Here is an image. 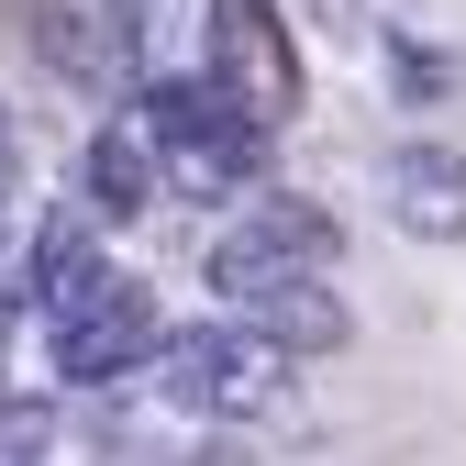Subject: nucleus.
I'll return each instance as SVG.
<instances>
[{"label": "nucleus", "instance_id": "f257e3e1", "mask_svg": "<svg viewBox=\"0 0 466 466\" xmlns=\"http://www.w3.org/2000/svg\"><path fill=\"white\" fill-rule=\"evenodd\" d=\"M145 389L178 422H200V433L211 422H278L289 400H300V356H289L278 333H256V322H200V333H167L156 344Z\"/></svg>", "mask_w": 466, "mask_h": 466}, {"label": "nucleus", "instance_id": "f03ea898", "mask_svg": "<svg viewBox=\"0 0 466 466\" xmlns=\"http://www.w3.org/2000/svg\"><path fill=\"white\" fill-rule=\"evenodd\" d=\"M45 344H56V378L67 389H123L156 367V344H167V311H156V289L134 267H78V278H56L45 300H34Z\"/></svg>", "mask_w": 466, "mask_h": 466}, {"label": "nucleus", "instance_id": "7ed1b4c3", "mask_svg": "<svg viewBox=\"0 0 466 466\" xmlns=\"http://www.w3.org/2000/svg\"><path fill=\"white\" fill-rule=\"evenodd\" d=\"M134 123H145V145H156V167H167V200H256V189H267V134H256L211 78L134 100Z\"/></svg>", "mask_w": 466, "mask_h": 466}, {"label": "nucleus", "instance_id": "20e7f679", "mask_svg": "<svg viewBox=\"0 0 466 466\" xmlns=\"http://www.w3.org/2000/svg\"><path fill=\"white\" fill-rule=\"evenodd\" d=\"M211 89L245 111L256 134L300 123V45H289L278 0H211Z\"/></svg>", "mask_w": 466, "mask_h": 466}, {"label": "nucleus", "instance_id": "39448f33", "mask_svg": "<svg viewBox=\"0 0 466 466\" xmlns=\"http://www.w3.org/2000/svg\"><path fill=\"white\" fill-rule=\"evenodd\" d=\"M211 0H100L111 23V56H123V100H156V89H200L211 78Z\"/></svg>", "mask_w": 466, "mask_h": 466}, {"label": "nucleus", "instance_id": "423d86ee", "mask_svg": "<svg viewBox=\"0 0 466 466\" xmlns=\"http://www.w3.org/2000/svg\"><path fill=\"white\" fill-rule=\"evenodd\" d=\"M378 200L411 245H466V156L455 145H389L378 156Z\"/></svg>", "mask_w": 466, "mask_h": 466}, {"label": "nucleus", "instance_id": "0eeeda50", "mask_svg": "<svg viewBox=\"0 0 466 466\" xmlns=\"http://www.w3.org/2000/svg\"><path fill=\"white\" fill-rule=\"evenodd\" d=\"M12 12V34L45 56L56 78H78V89H123V56H111V23L89 12V0H0Z\"/></svg>", "mask_w": 466, "mask_h": 466}, {"label": "nucleus", "instance_id": "6e6552de", "mask_svg": "<svg viewBox=\"0 0 466 466\" xmlns=\"http://www.w3.org/2000/svg\"><path fill=\"white\" fill-rule=\"evenodd\" d=\"M78 200H89V222H134V211H156V200H167V167H156L145 123L89 134V156H78Z\"/></svg>", "mask_w": 466, "mask_h": 466}, {"label": "nucleus", "instance_id": "1a4fd4ad", "mask_svg": "<svg viewBox=\"0 0 466 466\" xmlns=\"http://www.w3.org/2000/svg\"><path fill=\"white\" fill-rule=\"evenodd\" d=\"M233 322H256V333H278L289 356H344V344H356V311L333 300L322 289V267H300V278H278L256 311H233Z\"/></svg>", "mask_w": 466, "mask_h": 466}, {"label": "nucleus", "instance_id": "9d476101", "mask_svg": "<svg viewBox=\"0 0 466 466\" xmlns=\"http://www.w3.org/2000/svg\"><path fill=\"white\" fill-rule=\"evenodd\" d=\"M45 256H56V222H45L34 189H12L0 200V322H12L23 300H45Z\"/></svg>", "mask_w": 466, "mask_h": 466}, {"label": "nucleus", "instance_id": "9b49d317", "mask_svg": "<svg viewBox=\"0 0 466 466\" xmlns=\"http://www.w3.org/2000/svg\"><path fill=\"white\" fill-rule=\"evenodd\" d=\"M245 211H256V222H267V233H278V245L300 256V267H333V256H344V222H333L322 200H300V189H256Z\"/></svg>", "mask_w": 466, "mask_h": 466}, {"label": "nucleus", "instance_id": "f8f14e48", "mask_svg": "<svg viewBox=\"0 0 466 466\" xmlns=\"http://www.w3.org/2000/svg\"><path fill=\"white\" fill-rule=\"evenodd\" d=\"M389 67H400L411 100H444V89H455V56H433V45H411V34H389Z\"/></svg>", "mask_w": 466, "mask_h": 466}]
</instances>
